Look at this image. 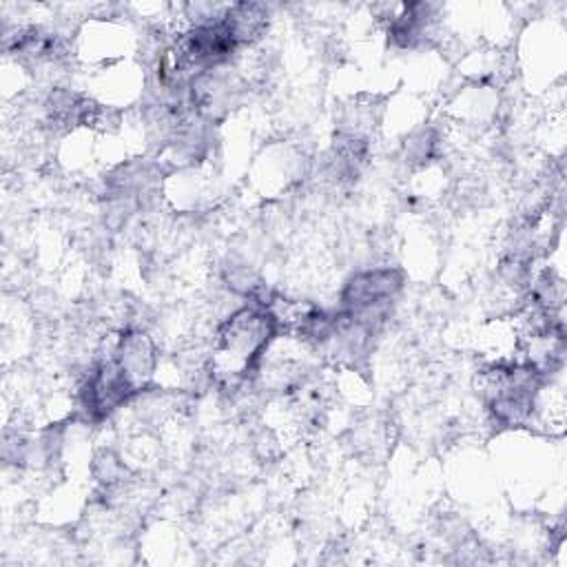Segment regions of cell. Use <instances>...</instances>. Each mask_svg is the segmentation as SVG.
<instances>
[{
    "label": "cell",
    "instance_id": "7a4b0ae2",
    "mask_svg": "<svg viewBox=\"0 0 567 567\" xmlns=\"http://www.w3.org/2000/svg\"><path fill=\"white\" fill-rule=\"evenodd\" d=\"M266 19L268 14L261 6L244 3L228 8L222 19V25L226 28L235 45H248L261 36V32L266 30Z\"/></svg>",
    "mask_w": 567,
    "mask_h": 567
},
{
    "label": "cell",
    "instance_id": "6da1fadb",
    "mask_svg": "<svg viewBox=\"0 0 567 567\" xmlns=\"http://www.w3.org/2000/svg\"><path fill=\"white\" fill-rule=\"evenodd\" d=\"M114 360L136 388L138 384L147 382L156 368V349L145 333H129L127 338L118 340V349Z\"/></svg>",
    "mask_w": 567,
    "mask_h": 567
}]
</instances>
